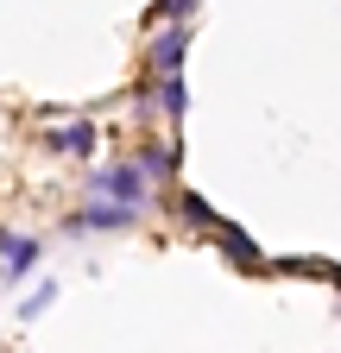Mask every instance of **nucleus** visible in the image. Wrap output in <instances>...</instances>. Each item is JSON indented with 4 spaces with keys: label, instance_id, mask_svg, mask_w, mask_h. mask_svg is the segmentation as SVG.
Instances as JSON below:
<instances>
[{
    "label": "nucleus",
    "instance_id": "f257e3e1",
    "mask_svg": "<svg viewBox=\"0 0 341 353\" xmlns=\"http://www.w3.org/2000/svg\"><path fill=\"white\" fill-rule=\"evenodd\" d=\"M89 196H114V202H126V208H139V202H146V170H139V164H108V170L89 176Z\"/></svg>",
    "mask_w": 341,
    "mask_h": 353
},
{
    "label": "nucleus",
    "instance_id": "f03ea898",
    "mask_svg": "<svg viewBox=\"0 0 341 353\" xmlns=\"http://www.w3.org/2000/svg\"><path fill=\"white\" fill-rule=\"evenodd\" d=\"M45 145H51V152H64V158H89V152H95V126H89V120L57 126V132H45Z\"/></svg>",
    "mask_w": 341,
    "mask_h": 353
},
{
    "label": "nucleus",
    "instance_id": "7ed1b4c3",
    "mask_svg": "<svg viewBox=\"0 0 341 353\" xmlns=\"http://www.w3.org/2000/svg\"><path fill=\"white\" fill-rule=\"evenodd\" d=\"M184 44H190V32L170 26V32L152 44V70H158V76H177V70H184Z\"/></svg>",
    "mask_w": 341,
    "mask_h": 353
},
{
    "label": "nucleus",
    "instance_id": "20e7f679",
    "mask_svg": "<svg viewBox=\"0 0 341 353\" xmlns=\"http://www.w3.org/2000/svg\"><path fill=\"white\" fill-rule=\"evenodd\" d=\"M0 259H7V272H32V265H38V240L7 234V240H0Z\"/></svg>",
    "mask_w": 341,
    "mask_h": 353
},
{
    "label": "nucleus",
    "instance_id": "39448f33",
    "mask_svg": "<svg viewBox=\"0 0 341 353\" xmlns=\"http://www.w3.org/2000/svg\"><path fill=\"white\" fill-rule=\"evenodd\" d=\"M126 221H133V208L114 202V208H82V214H76V228H126Z\"/></svg>",
    "mask_w": 341,
    "mask_h": 353
},
{
    "label": "nucleus",
    "instance_id": "423d86ee",
    "mask_svg": "<svg viewBox=\"0 0 341 353\" xmlns=\"http://www.w3.org/2000/svg\"><path fill=\"white\" fill-rule=\"evenodd\" d=\"M158 95H164V114H170V120L184 114V82H177V76H164V88H158Z\"/></svg>",
    "mask_w": 341,
    "mask_h": 353
},
{
    "label": "nucleus",
    "instance_id": "0eeeda50",
    "mask_svg": "<svg viewBox=\"0 0 341 353\" xmlns=\"http://www.w3.org/2000/svg\"><path fill=\"white\" fill-rule=\"evenodd\" d=\"M184 214L196 221V228H215V208H208V202H196V196H184Z\"/></svg>",
    "mask_w": 341,
    "mask_h": 353
},
{
    "label": "nucleus",
    "instance_id": "6e6552de",
    "mask_svg": "<svg viewBox=\"0 0 341 353\" xmlns=\"http://www.w3.org/2000/svg\"><path fill=\"white\" fill-rule=\"evenodd\" d=\"M222 240H228V252H234V259H246V265H253V240H246V234H222Z\"/></svg>",
    "mask_w": 341,
    "mask_h": 353
},
{
    "label": "nucleus",
    "instance_id": "1a4fd4ad",
    "mask_svg": "<svg viewBox=\"0 0 341 353\" xmlns=\"http://www.w3.org/2000/svg\"><path fill=\"white\" fill-rule=\"evenodd\" d=\"M164 7L177 13V19H190V13H196V0H164Z\"/></svg>",
    "mask_w": 341,
    "mask_h": 353
}]
</instances>
